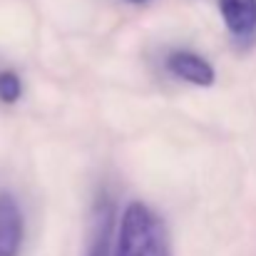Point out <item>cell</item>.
I'll list each match as a JSON object with an SVG mask.
<instances>
[{"instance_id": "1", "label": "cell", "mask_w": 256, "mask_h": 256, "mask_svg": "<svg viewBox=\"0 0 256 256\" xmlns=\"http://www.w3.org/2000/svg\"><path fill=\"white\" fill-rule=\"evenodd\" d=\"M114 256H172L164 222L142 202L127 204Z\"/></svg>"}, {"instance_id": "2", "label": "cell", "mask_w": 256, "mask_h": 256, "mask_svg": "<svg viewBox=\"0 0 256 256\" xmlns=\"http://www.w3.org/2000/svg\"><path fill=\"white\" fill-rule=\"evenodd\" d=\"M22 212L10 192H0V256H18L22 244Z\"/></svg>"}, {"instance_id": "3", "label": "cell", "mask_w": 256, "mask_h": 256, "mask_svg": "<svg viewBox=\"0 0 256 256\" xmlns=\"http://www.w3.org/2000/svg\"><path fill=\"white\" fill-rule=\"evenodd\" d=\"M112 222H114V206L110 196H100L92 212L90 224V239H87V256H110L112 246Z\"/></svg>"}, {"instance_id": "4", "label": "cell", "mask_w": 256, "mask_h": 256, "mask_svg": "<svg viewBox=\"0 0 256 256\" xmlns=\"http://www.w3.org/2000/svg\"><path fill=\"white\" fill-rule=\"evenodd\" d=\"M167 68L170 72H174L176 78L192 82V85H199V87H209L214 82V68L202 60L199 55L194 52H186V50H179V52H172L167 58Z\"/></svg>"}, {"instance_id": "5", "label": "cell", "mask_w": 256, "mask_h": 256, "mask_svg": "<svg viewBox=\"0 0 256 256\" xmlns=\"http://www.w3.org/2000/svg\"><path fill=\"white\" fill-rule=\"evenodd\" d=\"M219 8L234 35L246 38L256 30V0H219Z\"/></svg>"}, {"instance_id": "6", "label": "cell", "mask_w": 256, "mask_h": 256, "mask_svg": "<svg viewBox=\"0 0 256 256\" xmlns=\"http://www.w3.org/2000/svg\"><path fill=\"white\" fill-rule=\"evenodd\" d=\"M22 94V82L12 70H2L0 72V100L2 102H18Z\"/></svg>"}]
</instances>
